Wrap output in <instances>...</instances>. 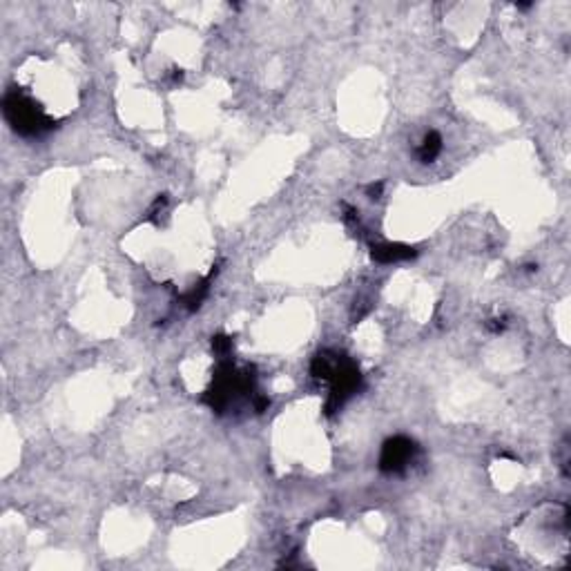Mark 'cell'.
<instances>
[{
    "label": "cell",
    "instance_id": "cell-1",
    "mask_svg": "<svg viewBox=\"0 0 571 571\" xmlns=\"http://www.w3.org/2000/svg\"><path fill=\"white\" fill-rule=\"evenodd\" d=\"M415 451H418V447H415L411 440H406V437L388 440V442L384 444V449H382V458H380L382 471H386V473L404 471L406 466L413 462Z\"/></svg>",
    "mask_w": 571,
    "mask_h": 571
},
{
    "label": "cell",
    "instance_id": "cell-2",
    "mask_svg": "<svg viewBox=\"0 0 571 571\" xmlns=\"http://www.w3.org/2000/svg\"><path fill=\"white\" fill-rule=\"evenodd\" d=\"M413 248L409 245H399V243H386V245H375L373 248V259H378L382 264H391V262H402V259L413 257Z\"/></svg>",
    "mask_w": 571,
    "mask_h": 571
},
{
    "label": "cell",
    "instance_id": "cell-3",
    "mask_svg": "<svg viewBox=\"0 0 571 571\" xmlns=\"http://www.w3.org/2000/svg\"><path fill=\"white\" fill-rule=\"evenodd\" d=\"M440 152H442V139H440L437 132H428L420 146V159L424 163H428V161H433Z\"/></svg>",
    "mask_w": 571,
    "mask_h": 571
}]
</instances>
